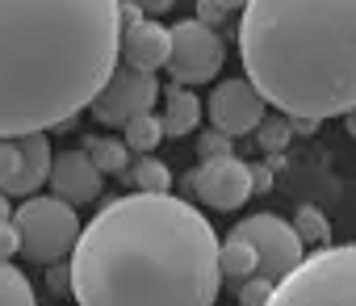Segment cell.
<instances>
[{"label": "cell", "mask_w": 356, "mask_h": 306, "mask_svg": "<svg viewBox=\"0 0 356 306\" xmlns=\"http://www.w3.org/2000/svg\"><path fill=\"white\" fill-rule=\"evenodd\" d=\"M138 5H143V13H168L176 0H138Z\"/></svg>", "instance_id": "f1b7e54d"}, {"label": "cell", "mask_w": 356, "mask_h": 306, "mask_svg": "<svg viewBox=\"0 0 356 306\" xmlns=\"http://www.w3.org/2000/svg\"><path fill=\"white\" fill-rule=\"evenodd\" d=\"M101 168L92 164V156L88 151H63V156H55V164H51V181H47V189L59 198V202H67V206H88V202H97L101 198Z\"/></svg>", "instance_id": "7c38bea8"}, {"label": "cell", "mask_w": 356, "mask_h": 306, "mask_svg": "<svg viewBox=\"0 0 356 306\" xmlns=\"http://www.w3.org/2000/svg\"><path fill=\"white\" fill-rule=\"evenodd\" d=\"M239 59L252 88L285 118L356 109V0H248Z\"/></svg>", "instance_id": "3957f363"}, {"label": "cell", "mask_w": 356, "mask_h": 306, "mask_svg": "<svg viewBox=\"0 0 356 306\" xmlns=\"http://www.w3.org/2000/svg\"><path fill=\"white\" fill-rule=\"evenodd\" d=\"M17 223V235H22V256L34 260V264H59L76 252V239H80V218H76V206L59 202L55 193L51 198H26L22 210L13 214Z\"/></svg>", "instance_id": "5b68a950"}, {"label": "cell", "mask_w": 356, "mask_h": 306, "mask_svg": "<svg viewBox=\"0 0 356 306\" xmlns=\"http://www.w3.org/2000/svg\"><path fill=\"white\" fill-rule=\"evenodd\" d=\"M214 5H218L222 13H235V9L243 13V9H248V0H214Z\"/></svg>", "instance_id": "4dcf8cb0"}, {"label": "cell", "mask_w": 356, "mask_h": 306, "mask_svg": "<svg viewBox=\"0 0 356 306\" xmlns=\"http://www.w3.org/2000/svg\"><path fill=\"white\" fill-rule=\"evenodd\" d=\"M289 138H293V122H289L285 113H273V118H264V122L256 126V143L264 147V156H277V151H285Z\"/></svg>", "instance_id": "44dd1931"}, {"label": "cell", "mask_w": 356, "mask_h": 306, "mask_svg": "<svg viewBox=\"0 0 356 306\" xmlns=\"http://www.w3.org/2000/svg\"><path fill=\"white\" fill-rule=\"evenodd\" d=\"M289 122H293V134H314V126H318L310 118H289Z\"/></svg>", "instance_id": "f546056e"}, {"label": "cell", "mask_w": 356, "mask_h": 306, "mask_svg": "<svg viewBox=\"0 0 356 306\" xmlns=\"http://www.w3.org/2000/svg\"><path fill=\"white\" fill-rule=\"evenodd\" d=\"M268 168H273V172H281V168H285V151H277V156H268Z\"/></svg>", "instance_id": "1f68e13d"}, {"label": "cell", "mask_w": 356, "mask_h": 306, "mask_svg": "<svg viewBox=\"0 0 356 306\" xmlns=\"http://www.w3.org/2000/svg\"><path fill=\"white\" fill-rule=\"evenodd\" d=\"M126 177H130L134 193H168L172 189V168L163 160H155V156H138L126 168Z\"/></svg>", "instance_id": "ac0fdd59"}, {"label": "cell", "mask_w": 356, "mask_h": 306, "mask_svg": "<svg viewBox=\"0 0 356 306\" xmlns=\"http://www.w3.org/2000/svg\"><path fill=\"white\" fill-rule=\"evenodd\" d=\"M47 285H51L55 293H63V289L72 293V264H63V260H59V264H47Z\"/></svg>", "instance_id": "484cf974"}, {"label": "cell", "mask_w": 356, "mask_h": 306, "mask_svg": "<svg viewBox=\"0 0 356 306\" xmlns=\"http://www.w3.org/2000/svg\"><path fill=\"white\" fill-rule=\"evenodd\" d=\"M118 22H122V34H126V30L143 26V22H147V13H143L138 0H118Z\"/></svg>", "instance_id": "d4e9b609"}, {"label": "cell", "mask_w": 356, "mask_h": 306, "mask_svg": "<svg viewBox=\"0 0 356 306\" xmlns=\"http://www.w3.org/2000/svg\"><path fill=\"white\" fill-rule=\"evenodd\" d=\"M185 189H193L210 210H239L256 189H252V164L227 156V160H206L202 168L185 172Z\"/></svg>", "instance_id": "30bf717a"}, {"label": "cell", "mask_w": 356, "mask_h": 306, "mask_svg": "<svg viewBox=\"0 0 356 306\" xmlns=\"http://www.w3.org/2000/svg\"><path fill=\"white\" fill-rule=\"evenodd\" d=\"M268 306H356V243L314 248L277 281Z\"/></svg>", "instance_id": "277c9868"}, {"label": "cell", "mask_w": 356, "mask_h": 306, "mask_svg": "<svg viewBox=\"0 0 356 306\" xmlns=\"http://www.w3.org/2000/svg\"><path fill=\"white\" fill-rule=\"evenodd\" d=\"M118 59V0H0V138L67 130Z\"/></svg>", "instance_id": "7a4b0ae2"}, {"label": "cell", "mask_w": 356, "mask_h": 306, "mask_svg": "<svg viewBox=\"0 0 356 306\" xmlns=\"http://www.w3.org/2000/svg\"><path fill=\"white\" fill-rule=\"evenodd\" d=\"M122 138H126L130 151H138V156H151V151L168 138V134H163V118H159L155 109H147V113H138V118H130V122L122 126Z\"/></svg>", "instance_id": "2e32d148"}, {"label": "cell", "mask_w": 356, "mask_h": 306, "mask_svg": "<svg viewBox=\"0 0 356 306\" xmlns=\"http://www.w3.org/2000/svg\"><path fill=\"white\" fill-rule=\"evenodd\" d=\"M22 252V235H17V223L13 218H5L0 223V260H13Z\"/></svg>", "instance_id": "cb8c5ba5"}, {"label": "cell", "mask_w": 356, "mask_h": 306, "mask_svg": "<svg viewBox=\"0 0 356 306\" xmlns=\"http://www.w3.org/2000/svg\"><path fill=\"white\" fill-rule=\"evenodd\" d=\"M159 97H163V84H159L151 72H134V67L118 63L113 76H109V84L97 92V101H92L88 109H92V118L105 122V126H126L130 118L155 109Z\"/></svg>", "instance_id": "9c48e42d"}, {"label": "cell", "mask_w": 356, "mask_h": 306, "mask_svg": "<svg viewBox=\"0 0 356 306\" xmlns=\"http://www.w3.org/2000/svg\"><path fill=\"white\" fill-rule=\"evenodd\" d=\"M231 235H239V239H248V243L256 248V256H260V273H264L268 281L289 277V273L306 260V243H302V235H298L293 223H285L281 214H268V210L248 214L243 223H235Z\"/></svg>", "instance_id": "52a82bcc"}, {"label": "cell", "mask_w": 356, "mask_h": 306, "mask_svg": "<svg viewBox=\"0 0 356 306\" xmlns=\"http://www.w3.org/2000/svg\"><path fill=\"white\" fill-rule=\"evenodd\" d=\"M197 156H202V164L206 160H227V156H235V138L210 126V130L197 134Z\"/></svg>", "instance_id": "7402d4cb"}, {"label": "cell", "mask_w": 356, "mask_h": 306, "mask_svg": "<svg viewBox=\"0 0 356 306\" xmlns=\"http://www.w3.org/2000/svg\"><path fill=\"white\" fill-rule=\"evenodd\" d=\"M264 97L252 88V80L248 76H239V80H222L214 92H210V122H214V130H222V134H231V138H243V134H256V126L268 118L264 113Z\"/></svg>", "instance_id": "8fae6325"}, {"label": "cell", "mask_w": 356, "mask_h": 306, "mask_svg": "<svg viewBox=\"0 0 356 306\" xmlns=\"http://www.w3.org/2000/svg\"><path fill=\"white\" fill-rule=\"evenodd\" d=\"M222 243L206 214L172 193H126L80 231L76 306H214Z\"/></svg>", "instance_id": "6da1fadb"}, {"label": "cell", "mask_w": 356, "mask_h": 306, "mask_svg": "<svg viewBox=\"0 0 356 306\" xmlns=\"http://www.w3.org/2000/svg\"><path fill=\"white\" fill-rule=\"evenodd\" d=\"M84 151L92 156V164L101 168V177H122L130 168V147L126 138H113V134H92L84 143Z\"/></svg>", "instance_id": "9a60e30c"}, {"label": "cell", "mask_w": 356, "mask_h": 306, "mask_svg": "<svg viewBox=\"0 0 356 306\" xmlns=\"http://www.w3.org/2000/svg\"><path fill=\"white\" fill-rule=\"evenodd\" d=\"M222 59H227V47L218 38V30L202 26L197 17H185L172 26V55H168V72H172V84H210L218 72H222Z\"/></svg>", "instance_id": "8992f818"}, {"label": "cell", "mask_w": 356, "mask_h": 306, "mask_svg": "<svg viewBox=\"0 0 356 306\" xmlns=\"http://www.w3.org/2000/svg\"><path fill=\"white\" fill-rule=\"evenodd\" d=\"M218 264H222V277H231V281H248V277L260 273V256H256V248H252L248 239H239V235H227Z\"/></svg>", "instance_id": "e0dca14e"}, {"label": "cell", "mask_w": 356, "mask_h": 306, "mask_svg": "<svg viewBox=\"0 0 356 306\" xmlns=\"http://www.w3.org/2000/svg\"><path fill=\"white\" fill-rule=\"evenodd\" d=\"M343 118H348V122H343V126H348V134L356 138V109H352V113H343Z\"/></svg>", "instance_id": "836d02e7"}, {"label": "cell", "mask_w": 356, "mask_h": 306, "mask_svg": "<svg viewBox=\"0 0 356 306\" xmlns=\"http://www.w3.org/2000/svg\"><path fill=\"white\" fill-rule=\"evenodd\" d=\"M5 218H13V206H9V198H5V193H0V223H5Z\"/></svg>", "instance_id": "d6a6232c"}, {"label": "cell", "mask_w": 356, "mask_h": 306, "mask_svg": "<svg viewBox=\"0 0 356 306\" xmlns=\"http://www.w3.org/2000/svg\"><path fill=\"white\" fill-rule=\"evenodd\" d=\"M193 17H197V22H202V26H210V30H218V26H222V17H227V13H222V9H218V5H214V0H197V13H193Z\"/></svg>", "instance_id": "4316f807"}, {"label": "cell", "mask_w": 356, "mask_h": 306, "mask_svg": "<svg viewBox=\"0 0 356 306\" xmlns=\"http://www.w3.org/2000/svg\"><path fill=\"white\" fill-rule=\"evenodd\" d=\"M293 231L302 235L306 248H327L331 243V218L318 210V206H302L293 214Z\"/></svg>", "instance_id": "ffe728a7"}, {"label": "cell", "mask_w": 356, "mask_h": 306, "mask_svg": "<svg viewBox=\"0 0 356 306\" xmlns=\"http://www.w3.org/2000/svg\"><path fill=\"white\" fill-rule=\"evenodd\" d=\"M163 134L168 138H189L202 126V101L185 84H168L163 88Z\"/></svg>", "instance_id": "5bb4252c"}, {"label": "cell", "mask_w": 356, "mask_h": 306, "mask_svg": "<svg viewBox=\"0 0 356 306\" xmlns=\"http://www.w3.org/2000/svg\"><path fill=\"white\" fill-rule=\"evenodd\" d=\"M252 189L256 193H268L273 189V168L268 164H252Z\"/></svg>", "instance_id": "83f0119b"}, {"label": "cell", "mask_w": 356, "mask_h": 306, "mask_svg": "<svg viewBox=\"0 0 356 306\" xmlns=\"http://www.w3.org/2000/svg\"><path fill=\"white\" fill-rule=\"evenodd\" d=\"M0 306H38L34 285L26 281V273L9 260H0Z\"/></svg>", "instance_id": "d6986e66"}, {"label": "cell", "mask_w": 356, "mask_h": 306, "mask_svg": "<svg viewBox=\"0 0 356 306\" xmlns=\"http://www.w3.org/2000/svg\"><path fill=\"white\" fill-rule=\"evenodd\" d=\"M51 143L47 134L0 138V193L5 198H34L51 181Z\"/></svg>", "instance_id": "ba28073f"}, {"label": "cell", "mask_w": 356, "mask_h": 306, "mask_svg": "<svg viewBox=\"0 0 356 306\" xmlns=\"http://www.w3.org/2000/svg\"><path fill=\"white\" fill-rule=\"evenodd\" d=\"M273 289H277V281H268L264 273H256V277L239 281V289H235V302H239V306H268Z\"/></svg>", "instance_id": "603a6c76"}, {"label": "cell", "mask_w": 356, "mask_h": 306, "mask_svg": "<svg viewBox=\"0 0 356 306\" xmlns=\"http://www.w3.org/2000/svg\"><path fill=\"white\" fill-rule=\"evenodd\" d=\"M168 55H172V30L159 22H143V26L122 34V63L134 72L155 76L159 67H168Z\"/></svg>", "instance_id": "4fadbf2b"}]
</instances>
